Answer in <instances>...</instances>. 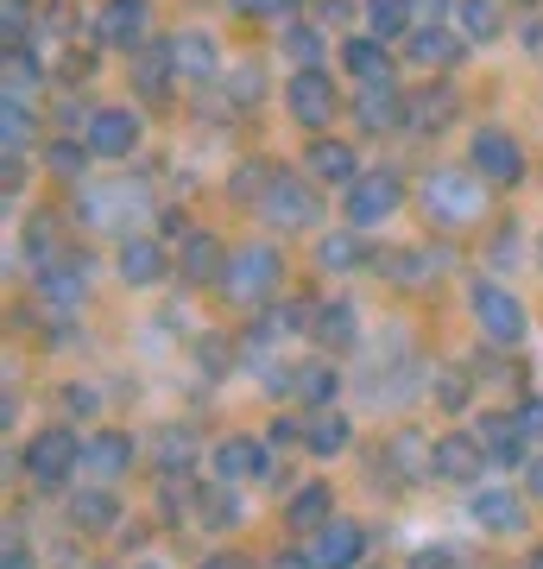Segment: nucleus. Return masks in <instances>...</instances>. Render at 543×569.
<instances>
[{"instance_id": "f257e3e1", "label": "nucleus", "mask_w": 543, "mask_h": 569, "mask_svg": "<svg viewBox=\"0 0 543 569\" xmlns=\"http://www.w3.org/2000/svg\"><path fill=\"white\" fill-rule=\"evenodd\" d=\"M145 209H152V197H145V183H82L77 197V216L95 234H121V241H133V222H140Z\"/></svg>"}, {"instance_id": "f03ea898", "label": "nucleus", "mask_w": 543, "mask_h": 569, "mask_svg": "<svg viewBox=\"0 0 543 569\" xmlns=\"http://www.w3.org/2000/svg\"><path fill=\"white\" fill-rule=\"evenodd\" d=\"M418 203L430 222H443V228H462V222H481V209H486V178L481 171H430L418 190Z\"/></svg>"}, {"instance_id": "7ed1b4c3", "label": "nucleus", "mask_w": 543, "mask_h": 569, "mask_svg": "<svg viewBox=\"0 0 543 569\" xmlns=\"http://www.w3.org/2000/svg\"><path fill=\"white\" fill-rule=\"evenodd\" d=\"M284 279V260L272 253V247H241V253H228L222 266V279H215V291H222L228 305H241V310H260L272 291H279Z\"/></svg>"}, {"instance_id": "20e7f679", "label": "nucleus", "mask_w": 543, "mask_h": 569, "mask_svg": "<svg viewBox=\"0 0 543 569\" xmlns=\"http://www.w3.org/2000/svg\"><path fill=\"white\" fill-rule=\"evenodd\" d=\"M82 468V443H77V430H39L32 443H26V475L39 481V488H63L70 475Z\"/></svg>"}, {"instance_id": "39448f33", "label": "nucleus", "mask_w": 543, "mask_h": 569, "mask_svg": "<svg viewBox=\"0 0 543 569\" xmlns=\"http://www.w3.org/2000/svg\"><path fill=\"white\" fill-rule=\"evenodd\" d=\"M467 305H474V323H481L486 342H500V348H519L524 342V305L505 291V284H474L467 291Z\"/></svg>"}, {"instance_id": "423d86ee", "label": "nucleus", "mask_w": 543, "mask_h": 569, "mask_svg": "<svg viewBox=\"0 0 543 569\" xmlns=\"http://www.w3.org/2000/svg\"><path fill=\"white\" fill-rule=\"evenodd\" d=\"M260 216L279 228V234H291V228H310V222H316V197H310V183L272 171V178H265V190H260Z\"/></svg>"}, {"instance_id": "0eeeda50", "label": "nucleus", "mask_w": 543, "mask_h": 569, "mask_svg": "<svg viewBox=\"0 0 543 569\" xmlns=\"http://www.w3.org/2000/svg\"><path fill=\"white\" fill-rule=\"evenodd\" d=\"M404 203V183L392 171H366V178L348 183V222L354 228H380L385 216H399Z\"/></svg>"}, {"instance_id": "6e6552de", "label": "nucleus", "mask_w": 543, "mask_h": 569, "mask_svg": "<svg viewBox=\"0 0 543 569\" xmlns=\"http://www.w3.org/2000/svg\"><path fill=\"white\" fill-rule=\"evenodd\" d=\"M467 171H481L486 183H519L524 178V152L512 146V133H500V127H481L474 140H467Z\"/></svg>"}, {"instance_id": "1a4fd4ad", "label": "nucleus", "mask_w": 543, "mask_h": 569, "mask_svg": "<svg viewBox=\"0 0 543 569\" xmlns=\"http://www.w3.org/2000/svg\"><path fill=\"white\" fill-rule=\"evenodd\" d=\"M82 146H89L95 159H127V152L140 146V114H127V108H95V114L82 121Z\"/></svg>"}, {"instance_id": "9d476101", "label": "nucleus", "mask_w": 543, "mask_h": 569, "mask_svg": "<svg viewBox=\"0 0 543 569\" xmlns=\"http://www.w3.org/2000/svg\"><path fill=\"white\" fill-rule=\"evenodd\" d=\"M145 20H152V7H145V0H101L95 44H108V51H140V44H145Z\"/></svg>"}, {"instance_id": "9b49d317", "label": "nucleus", "mask_w": 543, "mask_h": 569, "mask_svg": "<svg viewBox=\"0 0 543 569\" xmlns=\"http://www.w3.org/2000/svg\"><path fill=\"white\" fill-rule=\"evenodd\" d=\"M164 51H171V70H178V82H215V70H222V51H215V39L209 32H171L164 39Z\"/></svg>"}, {"instance_id": "f8f14e48", "label": "nucleus", "mask_w": 543, "mask_h": 569, "mask_svg": "<svg viewBox=\"0 0 543 569\" xmlns=\"http://www.w3.org/2000/svg\"><path fill=\"white\" fill-rule=\"evenodd\" d=\"M82 291H89V260L63 253V260L39 266V305H44V310H77Z\"/></svg>"}, {"instance_id": "ddd939ff", "label": "nucleus", "mask_w": 543, "mask_h": 569, "mask_svg": "<svg viewBox=\"0 0 543 569\" xmlns=\"http://www.w3.org/2000/svg\"><path fill=\"white\" fill-rule=\"evenodd\" d=\"M366 550V531L348 526V519H329L322 531H310V563L316 569H354Z\"/></svg>"}, {"instance_id": "4468645a", "label": "nucleus", "mask_w": 543, "mask_h": 569, "mask_svg": "<svg viewBox=\"0 0 543 569\" xmlns=\"http://www.w3.org/2000/svg\"><path fill=\"white\" fill-rule=\"evenodd\" d=\"M354 121H361V133H392V127H404V96H399V82H392V77L361 82Z\"/></svg>"}, {"instance_id": "2eb2a0df", "label": "nucleus", "mask_w": 543, "mask_h": 569, "mask_svg": "<svg viewBox=\"0 0 543 569\" xmlns=\"http://www.w3.org/2000/svg\"><path fill=\"white\" fill-rule=\"evenodd\" d=\"M284 102H291V114H298L303 127H329V114H335L329 70H298V77L284 82Z\"/></svg>"}, {"instance_id": "dca6fc26", "label": "nucleus", "mask_w": 543, "mask_h": 569, "mask_svg": "<svg viewBox=\"0 0 543 569\" xmlns=\"http://www.w3.org/2000/svg\"><path fill=\"white\" fill-rule=\"evenodd\" d=\"M481 462H486L481 437H436L430 443V475L436 481H481Z\"/></svg>"}, {"instance_id": "f3484780", "label": "nucleus", "mask_w": 543, "mask_h": 569, "mask_svg": "<svg viewBox=\"0 0 543 569\" xmlns=\"http://www.w3.org/2000/svg\"><path fill=\"white\" fill-rule=\"evenodd\" d=\"M209 468H215V481H222V488H241V481L265 475V456H260L253 437H228V443L209 449Z\"/></svg>"}, {"instance_id": "a211bd4d", "label": "nucleus", "mask_w": 543, "mask_h": 569, "mask_svg": "<svg viewBox=\"0 0 543 569\" xmlns=\"http://www.w3.org/2000/svg\"><path fill=\"white\" fill-rule=\"evenodd\" d=\"M82 468L101 475V481L127 475V468H133V437H127V430H95V437L82 443Z\"/></svg>"}, {"instance_id": "6ab92c4d", "label": "nucleus", "mask_w": 543, "mask_h": 569, "mask_svg": "<svg viewBox=\"0 0 543 569\" xmlns=\"http://www.w3.org/2000/svg\"><path fill=\"white\" fill-rule=\"evenodd\" d=\"M467 512L481 519V531H519L524 526V500L512 488H481L467 500Z\"/></svg>"}, {"instance_id": "aec40b11", "label": "nucleus", "mask_w": 543, "mask_h": 569, "mask_svg": "<svg viewBox=\"0 0 543 569\" xmlns=\"http://www.w3.org/2000/svg\"><path fill=\"white\" fill-rule=\"evenodd\" d=\"M474 437H481L486 462H524V430H519V418H505V411H486Z\"/></svg>"}, {"instance_id": "412c9836", "label": "nucleus", "mask_w": 543, "mask_h": 569, "mask_svg": "<svg viewBox=\"0 0 543 569\" xmlns=\"http://www.w3.org/2000/svg\"><path fill=\"white\" fill-rule=\"evenodd\" d=\"M222 266H228V253H222V241H215V234H190V241H183L178 272L190 284H215V279H222Z\"/></svg>"}, {"instance_id": "4be33fe9", "label": "nucleus", "mask_w": 543, "mask_h": 569, "mask_svg": "<svg viewBox=\"0 0 543 569\" xmlns=\"http://www.w3.org/2000/svg\"><path fill=\"white\" fill-rule=\"evenodd\" d=\"M114 519H121V507H114V493L82 488L77 500H70V526H77L82 538H101V531H114Z\"/></svg>"}, {"instance_id": "5701e85b", "label": "nucleus", "mask_w": 543, "mask_h": 569, "mask_svg": "<svg viewBox=\"0 0 543 569\" xmlns=\"http://www.w3.org/2000/svg\"><path fill=\"white\" fill-rule=\"evenodd\" d=\"M121 279L127 284H159L164 279V247L159 241H145V234H133V241H121Z\"/></svg>"}, {"instance_id": "b1692460", "label": "nucleus", "mask_w": 543, "mask_h": 569, "mask_svg": "<svg viewBox=\"0 0 543 569\" xmlns=\"http://www.w3.org/2000/svg\"><path fill=\"white\" fill-rule=\"evenodd\" d=\"M291 392H298L303 406L329 411V406H335V392H342V373H335L329 361H303L298 373H291Z\"/></svg>"}, {"instance_id": "393cba45", "label": "nucleus", "mask_w": 543, "mask_h": 569, "mask_svg": "<svg viewBox=\"0 0 543 569\" xmlns=\"http://www.w3.org/2000/svg\"><path fill=\"white\" fill-rule=\"evenodd\" d=\"M455 51H462V39H449L443 26H418V32L404 39V58L423 63V70H443V63H455Z\"/></svg>"}, {"instance_id": "a878e982", "label": "nucleus", "mask_w": 543, "mask_h": 569, "mask_svg": "<svg viewBox=\"0 0 543 569\" xmlns=\"http://www.w3.org/2000/svg\"><path fill=\"white\" fill-rule=\"evenodd\" d=\"M310 178L316 183H354L361 164H354V152H348L342 140H316L310 146Z\"/></svg>"}, {"instance_id": "bb28decb", "label": "nucleus", "mask_w": 543, "mask_h": 569, "mask_svg": "<svg viewBox=\"0 0 543 569\" xmlns=\"http://www.w3.org/2000/svg\"><path fill=\"white\" fill-rule=\"evenodd\" d=\"M284 526L291 531H322L329 526V488H322V481H303V488L291 493V507H284Z\"/></svg>"}, {"instance_id": "cd10ccee", "label": "nucleus", "mask_w": 543, "mask_h": 569, "mask_svg": "<svg viewBox=\"0 0 543 569\" xmlns=\"http://www.w3.org/2000/svg\"><path fill=\"white\" fill-rule=\"evenodd\" d=\"M366 26H373V39H411L418 7L411 0H366Z\"/></svg>"}, {"instance_id": "c85d7f7f", "label": "nucleus", "mask_w": 543, "mask_h": 569, "mask_svg": "<svg viewBox=\"0 0 543 569\" xmlns=\"http://www.w3.org/2000/svg\"><path fill=\"white\" fill-rule=\"evenodd\" d=\"M310 329H316L322 348H354L361 342V323H354V310H348L342 298H335V305H316V323Z\"/></svg>"}, {"instance_id": "c756f323", "label": "nucleus", "mask_w": 543, "mask_h": 569, "mask_svg": "<svg viewBox=\"0 0 543 569\" xmlns=\"http://www.w3.org/2000/svg\"><path fill=\"white\" fill-rule=\"evenodd\" d=\"M342 70H348V77H361V82L385 77V39H373V32L348 39V44H342Z\"/></svg>"}, {"instance_id": "7c9ffc66", "label": "nucleus", "mask_w": 543, "mask_h": 569, "mask_svg": "<svg viewBox=\"0 0 543 569\" xmlns=\"http://www.w3.org/2000/svg\"><path fill=\"white\" fill-rule=\"evenodd\" d=\"M348 437H354V430H348L342 411H316V418H310V430H303V449H316V456H342Z\"/></svg>"}, {"instance_id": "2f4dec72", "label": "nucleus", "mask_w": 543, "mask_h": 569, "mask_svg": "<svg viewBox=\"0 0 543 569\" xmlns=\"http://www.w3.org/2000/svg\"><path fill=\"white\" fill-rule=\"evenodd\" d=\"M455 26H462V39H493L500 32V7L493 0H455Z\"/></svg>"}, {"instance_id": "473e14b6", "label": "nucleus", "mask_w": 543, "mask_h": 569, "mask_svg": "<svg viewBox=\"0 0 543 569\" xmlns=\"http://www.w3.org/2000/svg\"><path fill=\"white\" fill-rule=\"evenodd\" d=\"M32 133H39V121H32V114H26L20 102L0 108V146H7V159H20L26 146H32Z\"/></svg>"}, {"instance_id": "72a5a7b5", "label": "nucleus", "mask_w": 543, "mask_h": 569, "mask_svg": "<svg viewBox=\"0 0 543 569\" xmlns=\"http://www.w3.org/2000/svg\"><path fill=\"white\" fill-rule=\"evenodd\" d=\"M32 89H39V63L26 58L20 44H7V102H20Z\"/></svg>"}, {"instance_id": "f704fd0d", "label": "nucleus", "mask_w": 543, "mask_h": 569, "mask_svg": "<svg viewBox=\"0 0 543 569\" xmlns=\"http://www.w3.org/2000/svg\"><path fill=\"white\" fill-rule=\"evenodd\" d=\"M26 247H32V260L39 266L63 260L58 253V216H32V222H26Z\"/></svg>"}, {"instance_id": "c9c22d12", "label": "nucleus", "mask_w": 543, "mask_h": 569, "mask_svg": "<svg viewBox=\"0 0 543 569\" xmlns=\"http://www.w3.org/2000/svg\"><path fill=\"white\" fill-rule=\"evenodd\" d=\"M316 260L329 272H348V266H361V241L354 234H329V241H316Z\"/></svg>"}, {"instance_id": "e433bc0d", "label": "nucleus", "mask_w": 543, "mask_h": 569, "mask_svg": "<svg viewBox=\"0 0 543 569\" xmlns=\"http://www.w3.org/2000/svg\"><path fill=\"white\" fill-rule=\"evenodd\" d=\"M95 159V152H89V146H77V140H58L51 146V171H58V178H70V183H82V164Z\"/></svg>"}, {"instance_id": "4c0bfd02", "label": "nucleus", "mask_w": 543, "mask_h": 569, "mask_svg": "<svg viewBox=\"0 0 543 569\" xmlns=\"http://www.w3.org/2000/svg\"><path fill=\"white\" fill-rule=\"evenodd\" d=\"M202 519H209L215 531L234 526V519H241V500H234V493H222V488H202Z\"/></svg>"}, {"instance_id": "58836bf2", "label": "nucleus", "mask_w": 543, "mask_h": 569, "mask_svg": "<svg viewBox=\"0 0 543 569\" xmlns=\"http://www.w3.org/2000/svg\"><path fill=\"white\" fill-rule=\"evenodd\" d=\"M164 77H178V70H171V51H145L140 58V96H164Z\"/></svg>"}, {"instance_id": "ea45409f", "label": "nucleus", "mask_w": 543, "mask_h": 569, "mask_svg": "<svg viewBox=\"0 0 543 569\" xmlns=\"http://www.w3.org/2000/svg\"><path fill=\"white\" fill-rule=\"evenodd\" d=\"M284 51L298 58V70H316V51H322V39L310 32V26H291V32H284Z\"/></svg>"}, {"instance_id": "a19ab883", "label": "nucleus", "mask_w": 543, "mask_h": 569, "mask_svg": "<svg viewBox=\"0 0 543 569\" xmlns=\"http://www.w3.org/2000/svg\"><path fill=\"white\" fill-rule=\"evenodd\" d=\"M436 406H443V411H462L467 406V373H455V367L436 373Z\"/></svg>"}, {"instance_id": "79ce46f5", "label": "nucleus", "mask_w": 543, "mask_h": 569, "mask_svg": "<svg viewBox=\"0 0 543 569\" xmlns=\"http://www.w3.org/2000/svg\"><path fill=\"white\" fill-rule=\"evenodd\" d=\"M190 456H197V443H190V430H164L159 462H164V468H190Z\"/></svg>"}, {"instance_id": "37998d69", "label": "nucleus", "mask_w": 543, "mask_h": 569, "mask_svg": "<svg viewBox=\"0 0 543 569\" xmlns=\"http://www.w3.org/2000/svg\"><path fill=\"white\" fill-rule=\"evenodd\" d=\"M63 411H70V418H95V411H101V392H95V387H63Z\"/></svg>"}, {"instance_id": "c03bdc74", "label": "nucleus", "mask_w": 543, "mask_h": 569, "mask_svg": "<svg viewBox=\"0 0 543 569\" xmlns=\"http://www.w3.org/2000/svg\"><path fill=\"white\" fill-rule=\"evenodd\" d=\"M512 418H519V430H524V443H543V399H524V406L512 411Z\"/></svg>"}, {"instance_id": "a18cd8bd", "label": "nucleus", "mask_w": 543, "mask_h": 569, "mask_svg": "<svg viewBox=\"0 0 543 569\" xmlns=\"http://www.w3.org/2000/svg\"><path fill=\"white\" fill-rule=\"evenodd\" d=\"M234 13H253V20H279V13H291L298 0H228Z\"/></svg>"}, {"instance_id": "49530a36", "label": "nucleus", "mask_w": 543, "mask_h": 569, "mask_svg": "<svg viewBox=\"0 0 543 569\" xmlns=\"http://www.w3.org/2000/svg\"><path fill=\"white\" fill-rule=\"evenodd\" d=\"M411 569H462V557H455V550H443V545H430V550H418V557H411Z\"/></svg>"}, {"instance_id": "de8ad7c7", "label": "nucleus", "mask_w": 543, "mask_h": 569, "mask_svg": "<svg viewBox=\"0 0 543 569\" xmlns=\"http://www.w3.org/2000/svg\"><path fill=\"white\" fill-rule=\"evenodd\" d=\"M0 569H32V550L20 545V531L7 538V550H0Z\"/></svg>"}, {"instance_id": "09e8293b", "label": "nucleus", "mask_w": 543, "mask_h": 569, "mask_svg": "<svg viewBox=\"0 0 543 569\" xmlns=\"http://www.w3.org/2000/svg\"><path fill=\"white\" fill-rule=\"evenodd\" d=\"M234 96L241 102H260V70H234Z\"/></svg>"}, {"instance_id": "8fccbe9b", "label": "nucleus", "mask_w": 543, "mask_h": 569, "mask_svg": "<svg viewBox=\"0 0 543 569\" xmlns=\"http://www.w3.org/2000/svg\"><path fill=\"white\" fill-rule=\"evenodd\" d=\"M89 63H95L89 51H70V58H63V77H70V82H77V77H89Z\"/></svg>"}, {"instance_id": "3c124183", "label": "nucleus", "mask_w": 543, "mask_h": 569, "mask_svg": "<svg viewBox=\"0 0 543 569\" xmlns=\"http://www.w3.org/2000/svg\"><path fill=\"white\" fill-rule=\"evenodd\" d=\"M265 437H272V443H279V449H284V443H298V425H284V418H279V425L265 430Z\"/></svg>"}, {"instance_id": "603ef678", "label": "nucleus", "mask_w": 543, "mask_h": 569, "mask_svg": "<svg viewBox=\"0 0 543 569\" xmlns=\"http://www.w3.org/2000/svg\"><path fill=\"white\" fill-rule=\"evenodd\" d=\"M411 7H418V20H423V26H430L436 13H443V0H411Z\"/></svg>"}, {"instance_id": "864d4df0", "label": "nucleus", "mask_w": 543, "mask_h": 569, "mask_svg": "<svg viewBox=\"0 0 543 569\" xmlns=\"http://www.w3.org/2000/svg\"><path fill=\"white\" fill-rule=\"evenodd\" d=\"M524 44H531V51H543V20H524Z\"/></svg>"}, {"instance_id": "5fc2aeb1", "label": "nucleus", "mask_w": 543, "mask_h": 569, "mask_svg": "<svg viewBox=\"0 0 543 569\" xmlns=\"http://www.w3.org/2000/svg\"><path fill=\"white\" fill-rule=\"evenodd\" d=\"M272 569H316V563H310V550H303V557H279Z\"/></svg>"}, {"instance_id": "6e6d98bb", "label": "nucleus", "mask_w": 543, "mask_h": 569, "mask_svg": "<svg viewBox=\"0 0 543 569\" xmlns=\"http://www.w3.org/2000/svg\"><path fill=\"white\" fill-rule=\"evenodd\" d=\"M531 488H537V500H543V456H531Z\"/></svg>"}, {"instance_id": "4d7b16f0", "label": "nucleus", "mask_w": 543, "mask_h": 569, "mask_svg": "<svg viewBox=\"0 0 543 569\" xmlns=\"http://www.w3.org/2000/svg\"><path fill=\"white\" fill-rule=\"evenodd\" d=\"M202 569H241V563H234V557H209Z\"/></svg>"}, {"instance_id": "13d9d810", "label": "nucleus", "mask_w": 543, "mask_h": 569, "mask_svg": "<svg viewBox=\"0 0 543 569\" xmlns=\"http://www.w3.org/2000/svg\"><path fill=\"white\" fill-rule=\"evenodd\" d=\"M524 569H543V550H531V563H524Z\"/></svg>"}]
</instances>
